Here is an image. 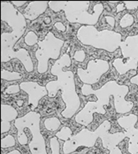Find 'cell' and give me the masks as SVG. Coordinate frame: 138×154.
I'll use <instances>...</instances> for the list:
<instances>
[{
    "label": "cell",
    "mask_w": 138,
    "mask_h": 154,
    "mask_svg": "<svg viewBox=\"0 0 138 154\" xmlns=\"http://www.w3.org/2000/svg\"><path fill=\"white\" fill-rule=\"evenodd\" d=\"M81 91L84 95L94 94L98 98L97 102H88L84 109L75 116L76 122L84 126L92 123L94 119V112L101 114H106L104 106L108 104L111 94L115 97L114 106L118 114H127L130 112L134 106L133 102H128L125 100L126 95L129 92V87L124 85H120L115 81H108V83L102 86L101 89L97 91L93 90L89 85L84 84L81 88Z\"/></svg>",
    "instance_id": "1"
},
{
    "label": "cell",
    "mask_w": 138,
    "mask_h": 154,
    "mask_svg": "<svg viewBox=\"0 0 138 154\" xmlns=\"http://www.w3.org/2000/svg\"><path fill=\"white\" fill-rule=\"evenodd\" d=\"M70 55L64 54L51 67V74L57 76V81H50L46 85L48 96L51 98L55 97L60 89L62 90L61 97L65 104V109L61 113V115L66 119L73 117L80 106V99L75 91L74 75L70 70L64 71L62 70L63 67L70 66Z\"/></svg>",
    "instance_id": "2"
},
{
    "label": "cell",
    "mask_w": 138,
    "mask_h": 154,
    "mask_svg": "<svg viewBox=\"0 0 138 154\" xmlns=\"http://www.w3.org/2000/svg\"><path fill=\"white\" fill-rule=\"evenodd\" d=\"M49 6L55 12L64 10L66 18L70 23L87 24V26L97 23L104 11V4L100 3L95 5L92 14L86 12L89 6L88 2H49Z\"/></svg>",
    "instance_id": "3"
},
{
    "label": "cell",
    "mask_w": 138,
    "mask_h": 154,
    "mask_svg": "<svg viewBox=\"0 0 138 154\" xmlns=\"http://www.w3.org/2000/svg\"><path fill=\"white\" fill-rule=\"evenodd\" d=\"M77 37L84 45L113 52L122 45V36L113 31L98 32L93 26H83L77 32Z\"/></svg>",
    "instance_id": "4"
},
{
    "label": "cell",
    "mask_w": 138,
    "mask_h": 154,
    "mask_svg": "<svg viewBox=\"0 0 138 154\" xmlns=\"http://www.w3.org/2000/svg\"><path fill=\"white\" fill-rule=\"evenodd\" d=\"M64 43V41L55 37L51 32L46 34L43 41L38 42L39 49L35 52V56L38 60L37 70L39 73L44 74L47 71L49 59L58 60Z\"/></svg>",
    "instance_id": "5"
},
{
    "label": "cell",
    "mask_w": 138,
    "mask_h": 154,
    "mask_svg": "<svg viewBox=\"0 0 138 154\" xmlns=\"http://www.w3.org/2000/svg\"><path fill=\"white\" fill-rule=\"evenodd\" d=\"M40 114L34 111H31L24 117L19 118L15 120L14 125L17 130L27 126L32 134V140L29 143V147L32 154H46V143L40 132Z\"/></svg>",
    "instance_id": "6"
},
{
    "label": "cell",
    "mask_w": 138,
    "mask_h": 154,
    "mask_svg": "<svg viewBox=\"0 0 138 154\" xmlns=\"http://www.w3.org/2000/svg\"><path fill=\"white\" fill-rule=\"evenodd\" d=\"M2 62H7L13 58H17L22 62L27 71L32 72L33 70V63L29 52L26 49L22 48L17 51H14L13 47L17 39L12 33L2 34Z\"/></svg>",
    "instance_id": "7"
},
{
    "label": "cell",
    "mask_w": 138,
    "mask_h": 154,
    "mask_svg": "<svg viewBox=\"0 0 138 154\" xmlns=\"http://www.w3.org/2000/svg\"><path fill=\"white\" fill-rule=\"evenodd\" d=\"M1 19L6 22L13 28V32L16 39L19 40L27 27V22L24 15L14 8L12 2H2L1 3Z\"/></svg>",
    "instance_id": "8"
},
{
    "label": "cell",
    "mask_w": 138,
    "mask_h": 154,
    "mask_svg": "<svg viewBox=\"0 0 138 154\" xmlns=\"http://www.w3.org/2000/svg\"><path fill=\"white\" fill-rule=\"evenodd\" d=\"M109 70V64L104 60H91L87 65V69L78 68L77 74L83 83L86 85L96 84L101 76Z\"/></svg>",
    "instance_id": "9"
},
{
    "label": "cell",
    "mask_w": 138,
    "mask_h": 154,
    "mask_svg": "<svg viewBox=\"0 0 138 154\" xmlns=\"http://www.w3.org/2000/svg\"><path fill=\"white\" fill-rule=\"evenodd\" d=\"M138 118L136 114L119 118L118 122L119 125L126 129L127 137H129L128 152L131 154H138V128H135Z\"/></svg>",
    "instance_id": "10"
},
{
    "label": "cell",
    "mask_w": 138,
    "mask_h": 154,
    "mask_svg": "<svg viewBox=\"0 0 138 154\" xmlns=\"http://www.w3.org/2000/svg\"><path fill=\"white\" fill-rule=\"evenodd\" d=\"M20 88L28 94V104L32 105V109H36L39 104V100L46 95H48L47 89L41 86L37 82L24 81L21 82Z\"/></svg>",
    "instance_id": "11"
},
{
    "label": "cell",
    "mask_w": 138,
    "mask_h": 154,
    "mask_svg": "<svg viewBox=\"0 0 138 154\" xmlns=\"http://www.w3.org/2000/svg\"><path fill=\"white\" fill-rule=\"evenodd\" d=\"M1 112H2V130L1 133L4 134L10 129V122L15 120L18 115L17 111L8 104H2L1 105Z\"/></svg>",
    "instance_id": "12"
},
{
    "label": "cell",
    "mask_w": 138,
    "mask_h": 154,
    "mask_svg": "<svg viewBox=\"0 0 138 154\" xmlns=\"http://www.w3.org/2000/svg\"><path fill=\"white\" fill-rule=\"evenodd\" d=\"M49 6L48 2H31L24 12V17L28 20L32 21L36 19L46 10Z\"/></svg>",
    "instance_id": "13"
},
{
    "label": "cell",
    "mask_w": 138,
    "mask_h": 154,
    "mask_svg": "<svg viewBox=\"0 0 138 154\" xmlns=\"http://www.w3.org/2000/svg\"><path fill=\"white\" fill-rule=\"evenodd\" d=\"M1 78L4 81H12L15 80H20L22 78V75L16 71H8V70L2 69L1 71Z\"/></svg>",
    "instance_id": "14"
},
{
    "label": "cell",
    "mask_w": 138,
    "mask_h": 154,
    "mask_svg": "<svg viewBox=\"0 0 138 154\" xmlns=\"http://www.w3.org/2000/svg\"><path fill=\"white\" fill-rule=\"evenodd\" d=\"M45 128L49 131H56L61 126V121L56 117H52L46 119L44 122Z\"/></svg>",
    "instance_id": "15"
},
{
    "label": "cell",
    "mask_w": 138,
    "mask_h": 154,
    "mask_svg": "<svg viewBox=\"0 0 138 154\" xmlns=\"http://www.w3.org/2000/svg\"><path fill=\"white\" fill-rule=\"evenodd\" d=\"M24 41H25V42H26L27 45L32 47V46H34L35 44L38 43V36H37V34L35 32L30 31L25 36Z\"/></svg>",
    "instance_id": "16"
},
{
    "label": "cell",
    "mask_w": 138,
    "mask_h": 154,
    "mask_svg": "<svg viewBox=\"0 0 138 154\" xmlns=\"http://www.w3.org/2000/svg\"><path fill=\"white\" fill-rule=\"evenodd\" d=\"M71 136H72V131L68 127H64L59 133L56 134V137L64 141L69 140Z\"/></svg>",
    "instance_id": "17"
},
{
    "label": "cell",
    "mask_w": 138,
    "mask_h": 154,
    "mask_svg": "<svg viewBox=\"0 0 138 154\" xmlns=\"http://www.w3.org/2000/svg\"><path fill=\"white\" fill-rule=\"evenodd\" d=\"M133 23H134V17L132 15L129 14H125L120 21V25L122 28L130 27Z\"/></svg>",
    "instance_id": "18"
},
{
    "label": "cell",
    "mask_w": 138,
    "mask_h": 154,
    "mask_svg": "<svg viewBox=\"0 0 138 154\" xmlns=\"http://www.w3.org/2000/svg\"><path fill=\"white\" fill-rule=\"evenodd\" d=\"M1 146H2L3 148H7V147H11L15 146V139H14V137L11 134L7 135L6 137L2 139Z\"/></svg>",
    "instance_id": "19"
},
{
    "label": "cell",
    "mask_w": 138,
    "mask_h": 154,
    "mask_svg": "<svg viewBox=\"0 0 138 154\" xmlns=\"http://www.w3.org/2000/svg\"><path fill=\"white\" fill-rule=\"evenodd\" d=\"M50 146H51L52 154H60V144H59V142H58L57 137H54L51 138Z\"/></svg>",
    "instance_id": "20"
},
{
    "label": "cell",
    "mask_w": 138,
    "mask_h": 154,
    "mask_svg": "<svg viewBox=\"0 0 138 154\" xmlns=\"http://www.w3.org/2000/svg\"><path fill=\"white\" fill-rule=\"evenodd\" d=\"M20 89V85H10L9 87H8L4 91V93L8 94H15V93L19 92Z\"/></svg>",
    "instance_id": "21"
},
{
    "label": "cell",
    "mask_w": 138,
    "mask_h": 154,
    "mask_svg": "<svg viewBox=\"0 0 138 154\" xmlns=\"http://www.w3.org/2000/svg\"><path fill=\"white\" fill-rule=\"evenodd\" d=\"M74 60L78 62H83L85 59V52L83 50H79L75 51L74 55Z\"/></svg>",
    "instance_id": "22"
},
{
    "label": "cell",
    "mask_w": 138,
    "mask_h": 154,
    "mask_svg": "<svg viewBox=\"0 0 138 154\" xmlns=\"http://www.w3.org/2000/svg\"><path fill=\"white\" fill-rule=\"evenodd\" d=\"M124 4L128 9H132L136 8L138 6V2H124Z\"/></svg>",
    "instance_id": "23"
},
{
    "label": "cell",
    "mask_w": 138,
    "mask_h": 154,
    "mask_svg": "<svg viewBox=\"0 0 138 154\" xmlns=\"http://www.w3.org/2000/svg\"><path fill=\"white\" fill-rule=\"evenodd\" d=\"M106 19H107V21H108V23L109 24H110V26L111 27H114L115 25V19L114 17H110V16H108V17H105Z\"/></svg>",
    "instance_id": "24"
},
{
    "label": "cell",
    "mask_w": 138,
    "mask_h": 154,
    "mask_svg": "<svg viewBox=\"0 0 138 154\" xmlns=\"http://www.w3.org/2000/svg\"><path fill=\"white\" fill-rule=\"evenodd\" d=\"M55 27L57 28L58 30H61L62 32H64L65 31V27H64L63 24L61 23H56L55 24Z\"/></svg>",
    "instance_id": "25"
},
{
    "label": "cell",
    "mask_w": 138,
    "mask_h": 154,
    "mask_svg": "<svg viewBox=\"0 0 138 154\" xmlns=\"http://www.w3.org/2000/svg\"><path fill=\"white\" fill-rule=\"evenodd\" d=\"M131 83H133V84H136L138 85V74L136 75V76H133L131 79Z\"/></svg>",
    "instance_id": "26"
},
{
    "label": "cell",
    "mask_w": 138,
    "mask_h": 154,
    "mask_svg": "<svg viewBox=\"0 0 138 154\" xmlns=\"http://www.w3.org/2000/svg\"><path fill=\"white\" fill-rule=\"evenodd\" d=\"M12 4H14V6H16V7H21L23 4H26V2H12Z\"/></svg>",
    "instance_id": "27"
},
{
    "label": "cell",
    "mask_w": 138,
    "mask_h": 154,
    "mask_svg": "<svg viewBox=\"0 0 138 154\" xmlns=\"http://www.w3.org/2000/svg\"><path fill=\"white\" fill-rule=\"evenodd\" d=\"M7 154H21L20 153V152L18 150H14V151H12V152H8V153Z\"/></svg>",
    "instance_id": "28"
},
{
    "label": "cell",
    "mask_w": 138,
    "mask_h": 154,
    "mask_svg": "<svg viewBox=\"0 0 138 154\" xmlns=\"http://www.w3.org/2000/svg\"><path fill=\"white\" fill-rule=\"evenodd\" d=\"M137 17H138V14H137Z\"/></svg>",
    "instance_id": "29"
}]
</instances>
